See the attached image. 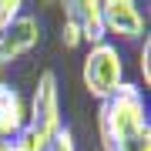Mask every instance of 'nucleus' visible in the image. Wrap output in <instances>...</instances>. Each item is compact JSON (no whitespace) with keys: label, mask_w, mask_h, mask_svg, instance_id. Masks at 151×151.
I'll return each mask as SVG.
<instances>
[{"label":"nucleus","mask_w":151,"mask_h":151,"mask_svg":"<svg viewBox=\"0 0 151 151\" xmlns=\"http://www.w3.org/2000/svg\"><path fill=\"white\" fill-rule=\"evenodd\" d=\"M101 151H151L148 97L141 84L124 81L104 104H97Z\"/></svg>","instance_id":"f257e3e1"},{"label":"nucleus","mask_w":151,"mask_h":151,"mask_svg":"<svg viewBox=\"0 0 151 151\" xmlns=\"http://www.w3.org/2000/svg\"><path fill=\"white\" fill-rule=\"evenodd\" d=\"M81 81L97 104H104L118 91L124 84V57H121L118 44L104 40L97 47H87V54L81 60Z\"/></svg>","instance_id":"f03ea898"},{"label":"nucleus","mask_w":151,"mask_h":151,"mask_svg":"<svg viewBox=\"0 0 151 151\" xmlns=\"http://www.w3.org/2000/svg\"><path fill=\"white\" fill-rule=\"evenodd\" d=\"M60 87H57V74L54 70H40L37 74V87L27 104V128H34L37 134L50 138L60 128Z\"/></svg>","instance_id":"7ed1b4c3"},{"label":"nucleus","mask_w":151,"mask_h":151,"mask_svg":"<svg viewBox=\"0 0 151 151\" xmlns=\"http://www.w3.org/2000/svg\"><path fill=\"white\" fill-rule=\"evenodd\" d=\"M104 17V37H114L118 44H138L148 34L145 14L134 0H101Z\"/></svg>","instance_id":"20e7f679"},{"label":"nucleus","mask_w":151,"mask_h":151,"mask_svg":"<svg viewBox=\"0 0 151 151\" xmlns=\"http://www.w3.org/2000/svg\"><path fill=\"white\" fill-rule=\"evenodd\" d=\"M37 44H40V20L34 14H20L10 27L0 34V70L10 67L14 60L27 57Z\"/></svg>","instance_id":"39448f33"},{"label":"nucleus","mask_w":151,"mask_h":151,"mask_svg":"<svg viewBox=\"0 0 151 151\" xmlns=\"http://www.w3.org/2000/svg\"><path fill=\"white\" fill-rule=\"evenodd\" d=\"M27 128V101L14 84L0 81V141H14Z\"/></svg>","instance_id":"423d86ee"},{"label":"nucleus","mask_w":151,"mask_h":151,"mask_svg":"<svg viewBox=\"0 0 151 151\" xmlns=\"http://www.w3.org/2000/svg\"><path fill=\"white\" fill-rule=\"evenodd\" d=\"M77 20V30H81V44L87 47H97L104 44V17H101V0H74V4H64Z\"/></svg>","instance_id":"0eeeda50"},{"label":"nucleus","mask_w":151,"mask_h":151,"mask_svg":"<svg viewBox=\"0 0 151 151\" xmlns=\"http://www.w3.org/2000/svg\"><path fill=\"white\" fill-rule=\"evenodd\" d=\"M44 151H77V138H74V131H70L67 124H60L54 134L47 138Z\"/></svg>","instance_id":"6e6552de"},{"label":"nucleus","mask_w":151,"mask_h":151,"mask_svg":"<svg viewBox=\"0 0 151 151\" xmlns=\"http://www.w3.org/2000/svg\"><path fill=\"white\" fill-rule=\"evenodd\" d=\"M138 70H141V81H145L141 91H148L151 87V34H145L138 40Z\"/></svg>","instance_id":"1a4fd4ad"},{"label":"nucleus","mask_w":151,"mask_h":151,"mask_svg":"<svg viewBox=\"0 0 151 151\" xmlns=\"http://www.w3.org/2000/svg\"><path fill=\"white\" fill-rule=\"evenodd\" d=\"M44 145H47V138L37 134L34 128H24L20 134L10 141V148H14V151H44Z\"/></svg>","instance_id":"9d476101"},{"label":"nucleus","mask_w":151,"mask_h":151,"mask_svg":"<svg viewBox=\"0 0 151 151\" xmlns=\"http://www.w3.org/2000/svg\"><path fill=\"white\" fill-rule=\"evenodd\" d=\"M60 44H64L67 50H74V47H81V30H77V20H74V14L64 7V20H60Z\"/></svg>","instance_id":"9b49d317"},{"label":"nucleus","mask_w":151,"mask_h":151,"mask_svg":"<svg viewBox=\"0 0 151 151\" xmlns=\"http://www.w3.org/2000/svg\"><path fill=\"white\" fill-rule=\"evenodd\" d=\"M20 0H0V34H4L7 27H10V24L17 20V17H20L24 10H20Z\"/></svg>","instance_id":"f8f14e48"}]
</instances>
